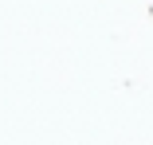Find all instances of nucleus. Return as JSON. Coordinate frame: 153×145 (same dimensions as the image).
I'll use <instances>...</instances> for the list:
<instances>
[]
</instances>
